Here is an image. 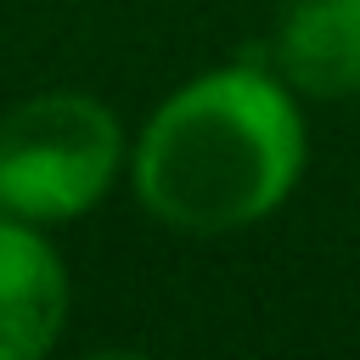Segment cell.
<instances>
[{"instance_id":"3957f363","label":"cell","mask_w":360,"mask_h":360,"mask_svg":"<svg viewBox=\"0 0 360 360\" xmlns=\"http://www.w3.org/2000/svg\"><path fill=\"white\" fill-rule=\"evenodd\" d=\"M68 315V281L56 248L34 219L0 214V360H34L56 343Z\"/></svg>"},{"instance_id":"277c9868","label":"cell","mask_w":360,"mask_h":360,"mask_svg":"<svg viewBox=\"0 0 360 360\" xmlns=\"http://www.w3.org/2000/svg\"><path fill=\"white\" fill-rule=\"evenodd\" d=\"M276 62L292 90L338 101L360 90V0H292L276 34Z\"/></svg>"},{"instance_id":"6da1fadb","label":"cell","mask_w":360,"mask_h":360,"mask_svg":"<svg viewBox=\"0 0 360 360\" xmlns=\"http://www.w3.org/2000/svg\"><path fill=\"white\" fill-rule=\"evenodd\" d=\"M304 169V118L259 68H219L174 90L141 146V202L174 231H236L270 214Z\"/></svg>"},{"instance_id":"7a4b0ae2","label":"cell","mask_w":360,"mask_h":360,"mask_svg":"<svg viewBox=\"0 0 360 360\" xmlns=\"http://www.w3.org/2000/svg\"><path fill=\"white\" fill-rule=\"evenodd\" d=\"M118 169V124L96 96L51 90L0 118V208L34 225L84 214Z\"/></svg>"}]
</instances>
